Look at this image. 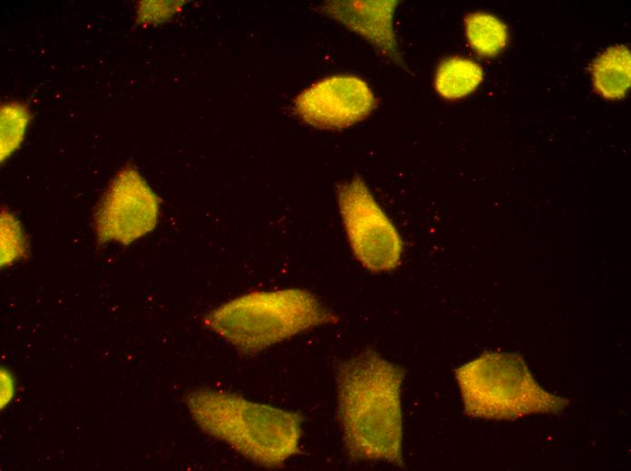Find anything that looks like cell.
<instances>
[{
	"mask_svg": "<svg viewBox=\"0 0 631 471\" xmlns=\"http://www.w3.org/2000/svg\"><path fill=\"white\" fill-rule=\"evenodd\" d=\"M404 371L365 350L337 370L338 414L348 454L402 466L401 388Z\"/></svg>",
	"mask_w": 631,
	"mask_h": 471,
	"instance_id": "6da1fadb",
	"label": "cell"
},
{
	"mask_svg": "<svg viewBox=\"0 0 631 471\" xmlns=\"http://www.w3.org/2000/svg\"><path fill=\"white\" fill-rule=\"evenodd\" d=\"M187 404L204 432L257 464L277 466L297 451V413L206 389L191 392Z\"/></svg>",
	"mask_w": 631,
	"mask_h": 471,
	"instance_id": "7a4b0ae2",
	"label": "cell"
},
{
	"mask_svg": "<svg viewBox=\"0 0 631 471\" xmlns=\"http://www.w3.org/2000/svg\"><path fill=\"white\" fill-rule=\"evenodd\" d=\"M337 318L311 293L301 289L254 292L211 312L206 324L239 351L255 354Z\"/></svg>",
	"mask_w": 631,
	"mask_h": 471,
	"instance_id": "3957f363",
	"label": "cell"
},
{
	"mask_svg": "<svg viewBox=\"0 0 631 471\" xmlns=\"http://www.w3.org/2000/svg\"><path fill=\"white\" fill-rule=\"evenodd\" d=\"M455 376L471 417L511 419L558 412L569 405V400L544 390L515 354L485 352L459 367Z\"/></svg>",
	"mask_w": 631,
	"mask_h": 471,
	"instance_id": "277c9868",
	"label": "cell"
},
{
	"mask_svg": "<svg viewBox=\"0 0 631 471\" xmlns=\"http://www.w3.org/2000/svg\"><path fill=\"white\" fill-rule=\"evenodd\" d=\"M337 196L343 223L355 257L373 272L396 268L403 253L400 236L365 184L354 178L340 186Z\"/></svg>",
	"mask_w": 631,
	"mask_h": 471,
	"instance_id": "5b68a950",
	"label": "cell"
},
{
	"mask_svg": "<svg viewBox=\"0 0 631 471\" xmlns=\"http://www.w3.org/2000/svg\"><path fill=\"white\" fill-rule=\"evenodd\" d=\"M157 197L133 169L119 173L96 215V228L103 241L129 244L156 226Z\"/></svg>",
	"mask_w": 631,
	"mask_h": 471,
	"instance_id": "8992f818",
	"label": "cell"
},
{
	"mask_svg": "<svg viewBox=\"0 0 631 471\" xmlns=\"http://www.w3.org/2000/svg\"><path fill=\"white\" fill-rule=\"evenodd\" d=\"M375 98L358 77L325 78L303 91L295 100V111L306 123L320 129H341L365 119Z\"/></svg>",
	"mask_w": 631,
	"mask_h": 471,
	"instance_id": "52a82bcc",
	"label": "cell"
},
{
	"mask_svg": "<svg viewBox=\"0 0 631 471\" xmlns=\"http://www.w3.org/2000/svg\"><path fill=\"white\" fill-rule=\"evenodd\" d=\"M397 1H329L324 12L370 42L383 56L400 62L393 17Z\"/></svg>",
	"mask_w": 631,
	"mask_h": 471,
	"instance_id": "ba28073f",
	"label": "cell"
},
{
	"mask_svg": "<svg viewBox=\"0 0 631 471\" xmlns=\"http://www.w3.org/2000/svg\"><path fill=\"white\" fill-rule=\"evenodd\" d=\"M593 85L607 99H621L629 89L631 80L630 52L616 45L600 53L591 65Z\"/></svg>",
	"mask_w": 631,
	"mask_h": 471,
	"instance_id": "9c48e42d",
	"label": "cell"
},
{
	"mask_svg": "<svg viewBox=\"0 0 631 471\" xmlns=\"http://www.w3.org/2000/svg\"><path fill=\"white\" fill-rule=\"evenodd\" d=\"M480 64L462 57H451L440 64L435 76V89L446 99H459L472 92L482 82Z\"/></svg>",
	"mask_w": 631,
	"mask_h": 471,
	"instance_id": "30bf717a",
	"label": "cell"
},
{
	"mask_svg": "<svg viewBox=\"0 0 631 471\" xmlns=\"http://www.w3.org/2000/svg\"><path fill=\"white\" fill-rule=\"evenodd\" d=\"M464 24L468 42L480 55H496L507 45L509 35L506 25L490 14H469Z\"/></svg>",
	"mask_w": 631,
	"mask_h": 471,
	"instance_id": "8fae6325",
	"label": "cell"
},
{
	"mask_svg": "<svg viewBox=\"0 0 631 471\" xmlns=\"http://www.w3.org/2000/svg\"><path fill=\"white\" fill-rule=\"evenodd\" d=\"M27 123V112L18 105L11 104L2 110L1 158H6L22 140Z\"/></svg>",
	"mask_w": 631,
	"mask_h": 471,
	"instance_id": "7c38bea8",
	"label": "cell"
},
{
	"mask_svg": "<svg viewBox=\"0 0 631 471\" xmlns=\"http://www.w3.org/2000/svg\"><path fill=\"white\" fill-rule=\"evenodd\" d=\"M1 227V264L4 265L23 255L24 240L16 220L6 212L2 214Z\"/></svg>",
	"mask_w": 631,
	"mask_h": 471,
	"instance_id": "4fadbf2b",
	"label": "cell"
}]
</instances>
